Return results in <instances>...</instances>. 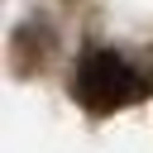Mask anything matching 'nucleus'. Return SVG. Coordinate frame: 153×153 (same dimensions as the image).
<instances>
[{"label": "nucleus", "mask_w": 153, "mask_h": 153, "mask_svg": "<svg viewBox=\"0 0 153 153\" xmlns=\"http://www.w3.org/2000/svg\"><path fill=\"white\" fill-rule=\"evenodd\" d=\"M72 91H76V100H81L86 110L110 115V110H124V105H134V100L143 96V76H139L120 53L96 48V53L81 57V67H76V76H72Z\"/></svg>", "instance_id": "f257e3e1"}]
</instances>
